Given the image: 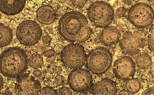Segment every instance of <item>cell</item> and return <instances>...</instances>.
Wrapping results in <instances>:
<instances>
[{"label": "cell", "mask_w": 154, "mask_h": 95, "mask_svg": "<svg viewBox=\"0 0 154 95\" xmlns=\"http://www.w3.org/2000/svg\"><path fill=\"white\" fill-rule=\"evenodd\" d=\"M124 2L127 5H131L133 3L132 0H124Z\"/></svg>", "instance_id": "cell-33"}, {"label": "cell", "mask_w": 154, "mask_h": 95, "mask_svg": "<svg viewBox=\"0 0 154 95\" xmlns=\"http://www.w3.org/2000/svg\"><path fill=\"white\" fill-rule=\"evenodd\" d=\"M39 95H58L57 92L52 87H45L42 89L40 90L39 91Z\"/></svg>", "instance_id": "cell-22"}, {"label": "cell", "mask_w": 154, "mask_h": 95, "mask_svg": "<svg viewBox=\"0 0 154 95\" xmlns=\"http://www.w3.org/2000/svg\"><path fill=\"white\" fill-rule=\"evenodd\" d=\"M58 30L61 36L71 42H85L91 35V29L87 18L76 11L68 12L61 18Z\"/></svg>", "instance_id": "cell-1"}, {"label": "cell", "mask_w": 154, "mask_h": 95, "mask_svg": "<svg viewBox=\"0 0 154 95\" xmlns=\"http://www.w3.org/2000/svg\"><path fill=\"white\" fill-rule=\"evenodd\" d=\"M128 20L139 29L148 28L152 25L154 11L151 7L145 3L135 4L128 12Z\"/></svg>", "instance_id": "cell-5"}, {"label": "cell", "mask_w": 154, "mask_h": 95, "mask_svg": "<svg viewBox=\"0 0 154 95\" xmlns=\"http://www.w3.org/2000/svg\"><path fill=\"white\" fill-rule=\"evenodd\" d=\"M36 17L41 24L50 25L55 21L56 14L51 6L45 5L38 8L36 11Z\"/></svg>", "instance_id": "cell-15"}, {"label": "cell", "mask_w": 154, "mask_h": 95, "mask_svg": "<svg viewBox=\"0 0 154 95\" xmlns=\"http://www.w3.org/2000/svg\"><path fill=\"white\" fill-rule=\"evenodd\" d=\"M116 16L118 18H122L125 16L126 13V9L124 7H119L116 10Z\"/></svg>", "instance_id": "cell-26"}, {"label": "cell", "mask_w": 154, "mask_h": 95, "mask_svg": "<svg viewBox=\"0 0 154 95\" xmlns=\"http://www.w3.org/2000/svg\"><path fill=\"white\" fill-rule=\"evenodd\" d=\"M55 54V51L52 49H49L44 52L45 56L46 57H49V56H52Z\"/></svg>", "instance_id": "cell-29"}, {"label": "cell", "mask_w": 154, "mask_h": 95, "mask_svg": "<svg viewBox=\"0 0 154 95\" xmlns=\"http://www.w3.org/2000/svg\"><path fill=\"white\" fill-rule=\"evenodd\" d=\"M107 77L108 79H110L113 78V75L111 73H108L107 74Z\"/></svg>", "instance_id": "cell-35"}, {"label": "cell", "mask_w": 154, "mask_h": 95, "mask_svg": "<svg viewBox=\"0 0 154 95\" xmlns=\"http://www.w3.org/2000/svg\"><path fill=\"white\" fill-rule=\"evenodd\" d=\"M56 59V55H53L52 56H49L46 58V61L47 62L52 63Z\"/></svg>", "instance_id": "cell-31"}, {"label": "cell", "mask_w": 154, "mask_h": 95, "mask_svg": "<svg viewBox=\"0 0 154 95\" xmlns=\"http://www.w3.org/2000/svg\"><path fill=\"white\" fill-rule=\"evenodd\" d=\"M42 42L45 45H48L51 41V38L48 35H45L43 36L42 38Z\"/></svg>", "instance_id": "cell-27"}, {"label": "cell", "mask_w": 154, "mask_h": 95, "mask_svg": "<svg viewBox=\"0 0 154 95\" xmlns=\"http://www.w3.org/2000/svg\"><path fill=\"white\" fill-rule=\"evenodd\" d=\"M68 82L69 87L74 91L83 93L91 88L93 79L87 70L75 69L69 75Z\"/></svg>", "instance_id": "cell-8"}, {"label": "cell", "mask_w": 154, "mask_h": 95, "mask_svg": "<svg viewBox=\"0 0 154 95\" xmlns=\"http://www.w3.org/2000/svg\"><path fill=\"white\" fill-rule=\"evenodd\" d=\"M148 44L149 49L152 51H154V26L153 25H152L150 29L149 34L148 38Z\"/></svg>", "instance_id": "cell-21"}, {"label": "cell", "mask_w": 154, "mask_h": 95, "mask_svg": "<svg viewBox=\"0 0 154 95\" xmlns=\"http://www.w3.org/2000/svg\"><path fill=\"white\" fill-rule=\"evenodd\" d=\"M61 58L66 67L78 69L85 65L87 55L82 46L78 43H71L63 48L61 53Z\"/></svg>", "instance_id": "cell-6"}, {"label": "cell", "mask_w": 154, "mask_h": 95, "mask_svg": "<svg viewBox=\"0 0 154 95\" xmlns=\"http://www.w3.org/2000/svg\"><path fill=\"white\" fill-rule=\"evenodd\" d=\"M13 39V33L9 27L0 23V47L9 45Z\"/></svg>", "instance_id": "cell-16"}, {"label": "cell", "mask_w": 154, "mask_h": 95, "mask_svg": "<svg viewBox=\"0 0 154 95\" xmlns=\"http://www.w3.org/2000/svg\"><path fill=\"white\" fill-rule=\"evenodd\" d=\"M33 75L34 77L36 78L40 77L42 76V72L38 70H36L33 71Z\"/></svg>", "instance_id": "cell-30"}, {"label": "cell", "mask_w": 154, "mask_h": 95, "mask_svg": "<svg viewBox=\"0 0 154 95\" xmlns=\"http://www.w3.org/2000/svg\"><path fill=\"white\" fill-rule=\"evenodd\" d=\"M28 63L32 68L37 69L41 67L43 65V58L40 55L33 54L29 58Z\"/></svg>", "instance_id": "cell-19"}, {"label": "cell", "mask_w": 154, "mask_h": 95, "mask_svg": "<svg viewBox=\"0 0 154 95\" xmlns=\"http://www.w3.org/2000/svg\"><path fill=\"white\" fill-rule=\"evenodd\" d=\"M87 0H71L72 4L75 7L79 8H82L85 6Z\"/></svg>", "instance_id": "cell-23"}, {"label": "cell", "mask_w": 154, "mask_h": 95, "mask_svg": "<svg viewBox=\"0 0 154 95\" xmlns=\"http://www.w3.org/2000/svg\"><path fill=\"white\" fill-rule=\"evenodd\" d=\"M66 82L65 78L62 76L58 75L55 79V84L57 86L63 85Z\"/></svg>", "instance_id": "cell-24"}, {"label": "cell", "mask_w": 154, "mask_h": 95, "mask_svg": "<svg viewBox=\"0 0 154 95\" xmlns=\"http://www.w3.org/2000/svg\"><path fill=\"white\" fill-rule=\"evenodd\" d=\"M136 63L139 68L143 70L149 68L152 64L151 57L146 53L137 56L136 58Z\"/></svg>", "instance_id": "cell-17"}, {"label": "cell", "mask_w": 154, "mask_h": 95, "mask_svg": "<svg viewBox=\"0 0 154 95\" xmlns=\"http://www.w3.org/2000/svg\"><path fill=\"white\" fill-rule=\"evenodd\" d=\"M88 16L94 26L99 28H105L109 26L114 19V10L108 3L98 1L91 4L89 7Z\"/></svg>", "instance_id": "cell-3"}, {"label": "cell", "mask_w": 154, "mask_h": 95, "mask_svg": "<svg viewBox=\"0 0 154 95\" xmlns=\"http://www.w3.org/2000/svg\"><path fill=\"white\" fill-rule=\"evenodd\" d=\"M119 95H130L129 93L128 92V91H120L119 92Z\"/></svg>", "instance_id": "cell-34"}, {"label": "cell", "mask_w": 154, "mask_h": 95, "mask_svg": "<svg viewBox=\"0 0 154 95\" xmlns=\"http://www.w3.org/2000/svg\"><path fill=\"white\" fill-rule=\"evenodd\" d=\"M145 41L140 33L128 31L125 33L119 41L121 49L130 55L137 54L144 46Z\"/></svg>", "instance_id": "cell-9"}, {"label": "cell", "mask_w": 154, "mask_h": 95, "mask_svg": "<svg viewBox=\"0 0 154 95\" xmlns=\"http://www.w3.org/2000/svg\"><path fill=\"white\" fill-rule=\"evenodd\" d=\"M60 95H72L71 90L67 87H64L61 88L58 92Z\"/></svg>", "instance_id": "cell-25"}, {"label": "cell", "mask_w": 154, "mask_h": 95, "mask_svg": "<svg viewBox=\"0 0 154 95\" xmlns=\"http://www.w3.org/2000/svg\"><path fill=\"white\" fill-rule=\"evenodd\" d=\"M28 63L27 54L23 49L10 47L0 55V73L9 78H18L27 69Z\"/></svg>", "instance_id": "cell-2"}, {"label": "cell", "mask_w": 154, "mask_h": 95, "mask_svg": "<svg viewBox=\"0 0 154 95\" xmlns=\"http://www.w3.org/2000/svg\"><path fill=\"white\" fill-rule=\"evenodd\" d=\"M154 88L152 87V88H149L146 89L143 93V95H154Z\"/></svg>", "instance_id": "cell-28"}, {"label": "cell", "mask_w": 154, "mask_h": 95, "mask_svg": "<svg viewBox=\"0 0 154 95\" xmlns=\"http://www.w3.org/2000/svg\"><path fill=\"white\" fill-rule=\"evenodd\" d=\"M4 85V80L2 76L0 75V91L2 89Z\"/></svg>", "instance_id": "cell-32"}, {"label": "cell", "mask_w": 154, "mask_h": 95, "mask_svg": "<svg viewBox=\"0 0 154 95\" xmlns=\"http://www.w3.org/2000/svg\"><path fill=\"white\" fill-rule=\"evenodd\" d=\"M42 31L36 22L31 20L22 22L17 30V37L19 42L27 46L35 45L41 38Z\"/></svg>", "instance_id": "cell-7"}, {"label": "cell", "mask_w": 154, "mask_h": 95, "mask_svg": "<svg viewBox=\"0 0 154 95\" xmlns=\"http://www.w3.org/2000/svg\"><path fill=\"white\" fill-rule=\"evenodd\" d=\"M2 14L0 13V19H1V18H2Z\"/></svg>", "instance_id": "cell-37"}, {"label": "cell", "mask_w": 154, "mask_h": 95, "mask_svg": "<svg viewBox=\"0 0 154 95\" xmlns=\"http://www.w3.org/2000/svg\"><path fill=\"white\" fill-rule=\"evenodd\" d=\"M116 86L109 79H104L96 83L93 86V95H116L117 94Z\"/></svg>", "instance_id": "cell-14"}, {"label": "cell", "mask_w": 154, "mask_h": 95, "mask_svg": "<svg viewBox=\"0 0 154 95\" xmlns=\"http://www.w3.org/2000/svg\"><path fill=\"white\" fill-rule=\"evenodd\" d=\"M58 1L60 3H63L66 2L67 0H58Z\"/></svg>", "instance_id": "cell-36"}, {"label": "cell", "mask_w": 154, "mask_h": 95, "mask_svg": "<svg viewBox=\"0 0 154 95\" xmlns=\"http://www.w3.org/2000/svg\"><path fill=\"white\" fill-rule=\"evenodd\" d=\"M26 0H0V11L9 16L19 14L25 7Z\"/></svg>", "instance_id": "cell-12"}, {"label": "cell", "mask_w": 154, "mask_h": 95, "mask_svg": "<svg viewBox=\"0 0 154 95\" xmlns=\"http://www.w3.org/2000/svg\"><path fill=\"white\" fill-rule=\"evenodd\" d=\"M135 70V64L129 56L119 58L113 65L114 76L116 78L122 80H127L133 77Z\"/></svg>", "instance_id": "cell-11"}, {"label": "cell", "mask_w": 154, "mask_h": 95, "mask_svg": "<svg viewBox=\"0 0 154 95\" xmlns=\"http://www.w3.org/2000/svg\"><path fill=\"white\" fill-rule=\"evenodd\" d=\"M41 88L39 81L29 74H22L17 79L16 88L18 95H38Z\"/></svg>", "instance_id": "cell-10"}, {"label": "cell", "mask_w": 154, "mask_h": 95, "mask_svg": "<svg viewBox=\"0 0 154 95\" xmlns=\"http://www.w3.org/2000/svg\"><path fill=\"white\" fill-rule=\"evenodd\" d=\"M112 55L107 48L98 47L91 50L86 58L87 67L93 73L102 74L112 65Z\"/></svg>", "instance_id": "cell-4"}, {"label": "cell", "mask_w": 154, "mask_h": 95, "mask_svg": "<svg viewBox=\"0 0 154 95\" xmlns=\"http://www.w3.org/2000/svg\"><path fill=\"white\" fill-rule=\"evenodd\" d=\"M127 82L126 88L128 93L131 94H136L139 91L141 87L140 82L135 78L128 79Z\"/></svg>", "instance_id": "cell-18"}, {"label": "cell", "mask_w": 154, "mask_h": 95, "mask_svg": "<svg viewBox=\"0 0 154 95\" xmlns=\"http://www.w3.org/2000/svg\"><path fill=\"white\" fill-rule=\"evenodd\" d=\"M48 72L51 74H56L57 75L60 74L62 72V68L61 67L57 66L54 63H51L47 67Z\"/></svg>", "instance_id": "cell-20"}, {"label": "cell", "mask_w": 154, "mask_h": 95, "mask_svg": "<svg viewBox=\"0 0 154 95\" xmlns=\"http://www.w3.org/2000/svg\"><path fill=\"white\" fill-rule=\"evenodd\" d=\"M121 37V33L116 27L108 26L103 29L100 34V40L105 46H109L115 45Z\"/></svg>", "instance_id": "cell-13"}]
</instances>
